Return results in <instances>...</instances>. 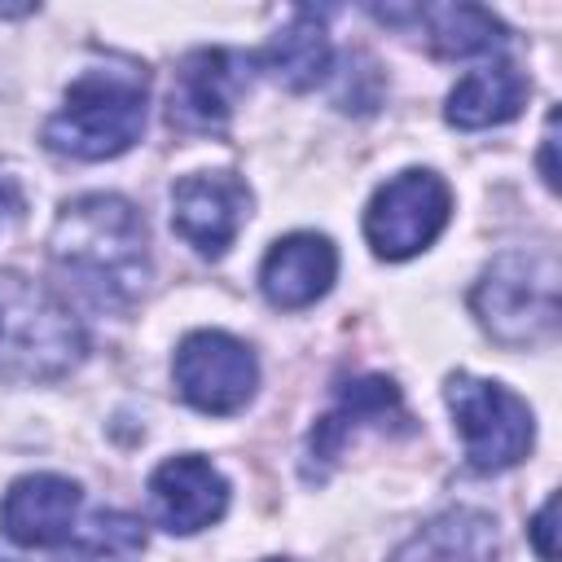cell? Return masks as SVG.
Instances as JSON below:
<instances>
[{
  "label": "cell",
  "mask_w": 562,
  "mask_h": 562,
  "mask_svg": "<svg viewBox=\"0 0 562 562\" xmlns=\"http://www.w3.org/2000/svg\"><path fill=\"white\" fill-rule=\"evenodd\" d=\"M250 220V189L237 171H193L171 184V228L206 259H220Z\"/></svg>",
  "instance_id": "10"
},
{
  "label": "cell",
  "mask_w": 562,
  "mask_h": 562,
  "mask_svg": "<svg viewBox=\"0 0 562 562\" xmlns=\"http://www.w3.org/2000/svg\"><path fill=\"white\" fill-rule=\"evenodd\" d=\"M496 522L474 505H452L422 522L386 562H496Z\"/></svg>",
  "instance_id": "14"
},
{
  "label": "cell",
  "mask_w": 562,
  "mask_h": 562,
  "mask_svg": "<svg viewBox=\"0 0 562 562\" xmlns=\"http://www.w3.org/2000/svg\"><path fill=\"white\" fill-rule=\"evenodd\" d=\"M338 277V250L325 233H285L259 263V290L272 307L299 312L329 294Z\"/></svg>",
  "instance_id": "13"
},
{
  "label": "cell",
  "mask_w": 562,
  "mask_h": 562,
  "mask_svg": "<svg viewBox=\"0 0 562 562\" xmlns=\"http://www.w3.org/2000/svg\"><path fill=\"white\" fill-rule=\"evenodd\" d=\"M145 105H149V75L140 61L110 57L97 66H83L61 105L44 123V145L61 158L79 162H105L127 154L145 132Z\"/></svg>",
  "instance_id": "2"
},
{
  "label": "cell",
  "mask_w": 562,
  "mask_h": 562,
  "mask_svg": "<svg viewBox=\"0 0 562 562\" xmlns=\"http://www.w3.org/2000/svg\"><path fill=\"white\" fill-rule=\"evenodd\" d=\"M53 272L92 307H132L154 277L145 215L119 193H79L61 202L48 233Z\"/></svg>",
  "instance_id": "1"
},
{
  "label": "cell",
  "mask_w": 562,
  "mask_h": 562,
  "mask_svg": "<svg viewBox=\"0 0 562 562\" xmlns=\"http://www.w3.org/2000/svg\"><path fill=\"white\" fill-rule=\"evenodd\" d=\"M268 562H281V558H268Z\"/></svg>",
  "instance_id": "23"
},
{
  "label": "cell",
  "mask_w": 562,
  "mask_h": 562,
  "mask_svg": "<svg viewBox=\"0 0 562 562\" xmlns=\"http://www.w3.org/2000/svg\"><path fill=\"white\" fill-rule=\"evenodd\" d=\"M22 206H26V202H22L18 180L0 171V224H4V220H18V215H22Z\"/></svg>",
  "instance_id": "21"
},
{
  "label": "cell",
  "mask_w": 562,
  "mask_h": 562,
  "mask_svg": "<svg viewBox=\"0 0 562 562\" xmlns=\"http://www.w3.org/2000/svg\"><path fill=\"white\" fill-rule=\"evenodd\" d=\"M452 215V189L430 167H408L378 184V193L364 206V237L378 259H413L422 255Z\"/></svg>",
  "instance_id": "6"
},
{
  "label": "cell",
  "mask_w": 562,
  "mask_h": 562,
  "mask_svg": "<svg viewBox=\"0 0 562 562\" xmlns=\"http://www.w3.org/2000/svg\"><path fill=\"white\" fill-rule=\"evenodd\" d=\"M88 351L79 316L40 281L0 268V378L53 382Z\"/></svg>",
  "instance_id": "4"
},
{
  "label": "cell",
  "mask_w": 562,
  "mask_h": 562,
  "mask_svg": "<svg viewBox=\"0 0 562 562\" xmlns=\"http://www.w3.org/2000/svg\"><path fill=\"white\" fill-rule=\"evenodd\" d=\"M145 492H149L154 522L162 531H171V536H198L202 527L220 522L224 509H228V479L202 452L167 457L149 474V487Z\"/></svg>",
  "instance_id": "11"
},
{
  "label": "cell",
  "mask_w": 562,
  "mask_h": 562,
  "mask_svg": "<svg viewBox=\"0 0 562 562\" xmlns=\"http://www.w3.org/2000/svg\"><path fill=\"white\" fill-rule=\"evenodd\" d=\"M562 268L553 246H514L501 250L470 290V312L479 316L483 334L509 351L553 342L558 334V303Z\"/></svg>",
  "instance_id": "3"
},
{
  "label": "cell",
  "mask_w": 562,
  "mask_h": 562,
  "mask_svg": "<svg viewBox=\"0 0 562 562\" xmlns=\"http://www.w3.org/2000/svg\"><path fill=\"white\" fill-rule=\"evenodd\" d=\"M417 22H426V40L439 57H492L509 44V31L496 13L479 4H430L417 9Z\"/></svg>",
  "instance_id": "17"
},
{
  "label": "cell",
  "mask_w": 562,
  "mask_h": 562,
  "mask_svg": "<svg viewBox=\"0 0 562 562\" xmlns=\"http://www.w3.org/2000/svg\"><path fill=\"white\" fill-rule=\"evenodd\" d=\"M171 382L189 408L211 417H233L259 391V360L241 338L224 329H193L176 347Z\"/></svg>",
  "instance_id": "7"
},
{
  "label": "cell",
  "mask_w": 562,
  "mask_h": 562,
  "mask_svg": "<svg viewBox=\"0 0 562 562\" xmlns=\"http://www.w3.org/2000/svg\"><path fill=\"white\" fill-rule=\"evenodd\" d=\"M443 400L452 408L465 465L474 474H501L531 452L536 417L527 400H518L509 386L492 378H474V373H452L443 382Z\"/></svg>",
  "instance_id": "5"
},
{
  "label": "cell",
  "mask_w": 562,
  "mask_h": 562,
  "mask_svg": "<svg viewBox=\"0 0 562 562\" xmlns=\"http://www.w3.org/2000/svg\"><path fill=\"white\" fill-rule=\"evenodd\" d=\"M79 483L66 474H22L9 483L0 501V531L18 549H57L75 536L79 514Z\"/></svg>",
  "instance_id": "12"
},
{
  "label": "cell",
  "mask_w": 562,
  "mask_h": 562,
  "mask_svg": "<svg viewBox=\"0 0 562 562\" xmlns=\"http://www.w3.org/2000/svg\"><path fill=\"white\" fill-rule=\"evenodd\" d=\"M66 544L75 562H136L145 553V522L123 509H97Z\"/></svg>",
  "instance_id": "18"
},
{
  "label": "cell",
  "mask_w": 562,
  "mask_h": 562,
  "mask_svg": "<svg viewBox=\"0 0 562 562\" xmlns=\"http://www.w3.org/2000/svg\"><path fill=\"white\" fill-rule=\"evenodd\" d=\"M255 66H263L290 92H307V88L325 83L334 70V44L325 31V13L321 9H294L290 22L255 57Z\"/></svg>",
  "instance_id": "15"
},
{
  "label": "cell",
  "mask_w": 562,
  "mask_h": 562,
  "mask_svg": "<svg viewBox=\"0 0 562 562\" xmlns=\"http://www.w3.org/2000/svg\"><path fill=\"white\" fill-rule=\"evenodd\" d=\"M255 57L233 48H193L180 57L171 97H167V123L180 136H224L237 110V97L250 88Z\"/></svg>",
  "instance_id": "8"
},
{
  "label": "cell",
  "mask_w": 562,
  "mask_h": 562,
  "mask_svg": "<svg viewBox=\"0 0 562 562\" xmlns=\"http://www.w3.org/2000/svg\"><path fill=\"white\" fill-rule=\"evenodd\" d=\"M553 514H558V496H549V501L531 514V522H527V536H531L540 562H558V549H553Z\"/></svg>",
  "instance_id": "19"
},
{
  "label": "cell",
  "mask_w": 562,
  "mask_h": 562,
  "mask_svg": "<svg viewBox=\"0 0 562 562\" xmlns=\"http://www.w3.org/2000/svg\"><path fill=\"white\" fill-rule=\"evenodd\" d=\"M540 176H544V184L558 193V110H549V119H544V136H540Z\"/></svg>",
  "instance_id": "20"
},
{
  "label": "cell",
  "mask_w": 562,
  "mask_h": 562,
  "mask_svg": "<svg viewBox=\"0 0 562 562\" xmlns=\"http://www.w3.org/2000/svg\"><path fill=\"white\" fill-rule=\"evenodd\" d=\"M35 9H40V4H31V0H26V4H0V18H26V13H35Z\"/></svg>",
  "instance_id": "22"
},
{
  "label": "cell",
  "mask_w": 562,
  "mask_h": 562,
  "mask_svg": "<svg viewBox=\"0 0 562 562\" xmlns=\"http://www.w3.org/2000/svg\"><path fill=\"white\" fill-rule=\"evenodd\" d=\"M527 92H531L527 75L514 61L496 57V61H487V66H479V70H470V75L457 79V88L448 92L443 119L452 127H461V132L496 127V123H509L522 110Z\"/></svg>",
  "instance_id": "16"
},
{
  "label": "cell",
  "mask_w": 562,
  "mask_h": 562,
  "mask_svg": "<svg viewBox=\"0 0 562 562\" xmlns=\"http://www.w3.org/2000/svg\"><path fill=\"white\" fill-rule=\"evenodd\" d=\"M360 426H400L408 430V408H404V395L391 378L382 373H364V378H347L334 386V404L329 413L316 417L312 435H307V465L303 474L307 479H325L329 465L342 457L347 439L360 430Z\"/></svg>",
  "instance_id": "9"
}]
</instances>
